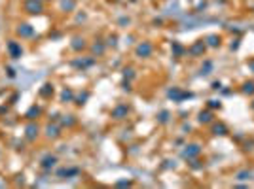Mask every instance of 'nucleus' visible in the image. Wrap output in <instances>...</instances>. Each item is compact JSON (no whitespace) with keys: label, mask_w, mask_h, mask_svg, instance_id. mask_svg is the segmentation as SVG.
<instances>
[{"label":"nucleus","mask_w":254,"mask_h":189,"mask_svg":"<svg viewBox=\"0 0 254 189\" xmlns=\"http://www.w3.org/2000/svg\"><path fill=\"white\" fill-rule=\"evenodd\" d=\"M237 178H239V180H248V178H250V172H239Z\"/></svg>","instance_id":"obj_22"},{"label":"nucleus","mask_w":254,"mask_h":189,"mask_svg":"<svg viewBox=\"0 0 254 189\" xmlns=\"http://www.w3.org/2000/svg\"><path fill=\"white\" fill-rule=\"evenodd\" d=\"M150 53H152V46L148 42H142L140 46L137 47V55H140V57H148Z\"/></svg>","instance_id":"obj_4"},{"label":"nucleus","mask_w":254,"mask_h":189,"mask_svg":"<svg viewBox=\"0 0 254 189\" xmlns=\"http://www.w3.org/2000/svg\"><path fill=\"white\" fill-rule=\"evenodd\" d=\"M93 64V59H89V61H76L74 62V66H80V68H87V66H91Z\"/></svg>","instance_id":"obj_14"},{"label":"nucleus","mask_w":254,"mask_h":189,"mask_svg":"<svg viewBox=\"0 0 254 189\" xmlns=\"http://www.w3.org/2000/svg\"><path fill=\"white\" fill-rule=\"evenodd\" d=\"M36 115H40V108H38V106H32L29 112H27V117H29V119H34Z\"/></svg>","instance_id":"obj_12"},{"label":"nucleus","mask_w":254,"mask_h":189,"mask_svg":"<svg viewBox=\"0 0 254 189\" xmlns=\"http://www.w3.org/2000/svg\"><path fill=\"white\" fill-rule=\"evenodd\" d=\"M220 43V38L218 36H209V46H213V47H216Z\"/></svg>","instance_id":"obj_17"},{"label":"nucleus","mask_w":254,"mask_h":189,"mask_svg":"<svg viewBox=\"0 0 254 189\" xmlns=\"http://www.w3.org/2000/svg\"><path fill=\"white\" fill-rule=\"evenodd\" d=\"M25 9L29 13L36 15V13L42 12V2H40V0H27V2H25Z\"/></svg>","instance_id":"obj_1"},{"label":"nucleus","mask_w":254,"mask_h":189,"mask_svg":"<svg viewBox=\"0 0 254 189\" xmlns=\"http://www.w3.org/2000/svg\"><path fill=\"white\" fill-rule=\"evenodd\" d=\"M36 134H38V127H36V125H29V127H27V138H29V140H34Z\"/></svg>","instance_id":"obj_7"},{"label":"nucleus","mask_w":254,"mask_h":189,"mask_svg":"<svg viewBox=\"0 0 254 189\" xmlns=\"http://www.w3.org/2000/svg\"><path fill=\"white\" fill-rule=\"evenodd\" d=\"M61 98H63L64 102H67V100H72V91H68V89H64V91H63V95H61Z\"/></svg>","instance_id":"obj_16"},{"label":"nucleus","mask_w":254,"mask_h":189,"mask_svg":"<svg viewBox=\"0 0 254 189\" xmlns=\"http://www.w3.org/2000/svg\"><path fill=\"white\" fill-rule=\"evenodd\" d=\"M87 98V93H84V95H80L78 98H76V100H78V104H84V100Z\"/></svg>","instance_id":"obj_27"},{"label":"nucleus","mask_w":254,"mask_h":189,"mask_svg":"<svg viewBox=\"0 0 254 189\" xmlns=\"http://www.w3.org/2000/svg\"><path fill=\"white\" fill-rule=\"evenodd\" d=\"M17 34L23 36V38H29V36L34 34V30H32L30 25H19V27H17Z\"/></svg>","instance_id":"obj_3"},{"label":"nucleus","mask_w":254,"mask_h":189,"mask_svg":"<svg viewBox=\"0 0 254 189\" xmlns=\"http://www.w3.org/2000/svg\"><path fill=\"white\" fill-rule=\"evenodd\" d=\"M78 174V168H68V170H59V176H76Z\"/></svg>","instance_id":"obj_13"},{"label":"nucleus","mask_w":254,"mask_h":189,"mask_svg":"<svg viewBox=\"0 0 254 189\" xmlns=\"http://www.w3.org/2000/svg\"><path fill=\"white\" fill-rule=\"evenodd\" d=\"M51 93H53V85H49V83L40 89V96H49Z\"/></svg>","instance_id":"obj_10"},{"label":"nucleus","mask_w":254,"mask_h":189,"mask_svg":"<svg viewBox=\"0 0 254 189\" xmlns=\"http://www.w3.org/2000/svg\"><path fill=\"white\" fill-rule=\"evenodd\" d=\"M211 68H213V64H211V62H205V66L201 68V72H203V74H209V70H211Z\"/></svg>","instance_id":"obj_23"},{"label":"nucleus","mask_w":254,"mask_h":189,"mask_svg":"<svg viewBox=\"0 0 254 189\" xmlns=\"http://www.w3.org/2000/svg\"><path fill=\"white\" fill-rule=\"evenodd\" d=\"M203 49H205V43H203V42H197L195 46L190 49V53H192V55H199V53H203Z\"/></svg>","instance_id":"obj_9"},{"label":"nucleus","mask_w":254,"mask_h":189,"mask_svg":"<svg viewBox=\"0 0 254 189\" xmlns=\"http://www.w3.org/2000/svg\"><path fill=\"white\" fill-rule=\"evenodd\" d=\"M63 8H64V9H67V8L72 9V8H74V2H67V0H64V2H63Z\"/></svg>","instance_id":"obj_26"},{"label":"nucleus","mask_w":254,"mask_h":189,"mask_svg":"<svg viewBox=\"0 0 254 189\" xmlns=\"http://www.w3.org/2000/svg\"><path fill=\"white\" fill-rule=\"evenodd\" d=\"M93 51H95V53H99V55H101V53L104 51V47L101 46V43H99V46H97V43H95V46H93Z\"/></svg>","instance_id":"obj_24"},{"label":"nucleus","mask_w":254,"mask_h":189,"mask_svg":"<svg viewBox=\"0 0 254 189\" xmlns=\"http://www.w3.org/2000/svg\"><path fill=\"white\" fill-rule=\"evenodd\" d=\"M74 123V119L70 117V119H63V125H72Z\"/></svg>","instance_id":"obj_28"},{"label":"nucleus","mask_w":254,"mask_h":189,"mask_svg":"<svg viewBox=\"0 0 254 189\" xmlns=\"http://www.w3.org/2000/svg\"><path fill=\"white\" fill-rule=\"evenodd\" d=\"M46 130H48V136H51V138L59 136V127H57V125H49Z\"/></svg>","instance_id":"obj_11"},{"label":"nucleus","mask_w":254,"mask_h":189,"mask_svg":"<svg viewBox=\"0 0 254 189\" xmlns=\"http://www.w3.org/2000/svg\"><path fill=\"white\" fill-rule=\"evenodd\" d=\"M84 46H85V43H84V40H80V38H76L74 43H72V47H74V49H82Z\"/></svg>","instance_id":"obj_18"},{"label":"nucleus","mask_w":254,"mask_h":189,"mask_svg":"<svg viewBox=\"0 0 254 189\" xmlns=\"http://www.w3.org/2000/svg\"><path fill=\"white\" fill-rule=\"evenodd\" d=\"M250 68H252V70H254V62H250Z\"/></svg>","instance_id":"obj_30"},{"label":"nucleus","mask_w":254,"mask_h":189,"mask_svg":"<svg viewBox=\"0 0 254 189\" xmlns=\"http://www.w3.org/2000/svg\"><path fill=\"white\" fill-rule=\"evenodd\" d=\"M173 51H174L176 55H182V53H184V49H182V46H178V43H173Z\"/></svg>","instance_id":"obj_21"},{"label":"nucleus","mask_w":254,"mask_h":189,"mask_svg":"<svg viewBox=\"0 0 254 189\" xmlns=\"http://www.w3.org/2000/svg\"><path fill=\"white\" fill-rule=\"evenodd\" d=\"M197 153H199V146H195V144H193V146H188L182 155H184V157H195Z\"/></svg>","instance_id":"obj_5"},{"label":"nucleus","mask_w":254,"mask_h":189,"mask_svg":"<svg viewBox=\"0 0 254 189\" xmlns=\"http://www.w3.org/2000/svg\"><path fill=\"white\" fill-rule=\"evenodd\" d=\"M199 121H201V123H209V121H211V114H209V112H201L199 114Z\"/></svg>","instance_id":"obj_15"},{"label":"nucleus","mask_w":254,"mask_h":189,"mask_svg":"<svg viewBox=\"0 0 254 189\" xmlns=\"http://www.w3.org/2000/svg\"><path fill=\"white\" fill-rule=\"evenodd\" d=\"M243 91H245V93H248V95H252V93H254V83H245V87H243Z\"/></svg>","instance_id":"obj_20"},{"label":"nucleus","mask_w":254,"mask_h":189,"mask_svg":"<svg viewBox=\"0 0 254 189\" xmlns=\"http://www.w3.org/2000/svg\"><path fill=\"white\" fill-rule=\"evenodd\" d=\"M8 49H10V55H12L14 59H19L21 53H23V49H21V46H19L17 42H10V43H8Z\"/></svg>","instance_id":"obj_2"},{"label":"nucleus","mask_w":254,"mask_h":189,"mask_svg":"<svg viewBox=\"0 0 254 189\" xmlns=\"http://www.w3.org/2000/svg\"><path fill=\"white\" fill-rule=\"evenodd\" d=\"M53 164H55V157H53V155H46V157L42 159V166H44V168H51Z\"/></svg>","instance_id":"obj_8"},{"label":"nucleus","mask_w":254,"mask_h":189,"mask_svg":"<svg viewBox=\"0 0 254 189\" xmlns=\"http://www.w3.org/2000/svg\"><path fill=\"white\" fill-rule=\"evenodd\" d=\"M123 115H127V106H118L112 112V117H116V119H121Z\"/></svg>","instance_id":"obj_6"},{"label":"nucleus","mask_w":254,"mask_h":189,"mask_svg":"<svg viewBox=\"0 0 254 189\" xmlns=\"http://www.w3.org/2000/svg\"><path fill=\"white\" fill-rule=\"evenodd\" d=\"M167 119H169V114H167V112H161V114H159V121H161V123H165Z\"/></svg>","instance_id":"obj_25"},{"label":"nucleus","mask_w":254,"mask_h":189,"mask_svg":"<svg viewBox=\"0 0 254 189\" xmlns=\"http://www.w3.org/2000/svg\"><path fill=\"white\" fill-rule=\"evenodd\" d=\"M214 134H226V127L224 125H214Z\"/></svg>","instance_id":"obj_19"},{"label":"nucleus","mask_w":254,"mask_h":189,"mask_svg":"<svg viewBox=\"0 0 254 189\" xmlns=\"http://www.w3.org/2000/svg\"><path fill=\"white\" fill-rule=\"evenodd\" d=\"M216 106H220V104H218L216 100H211V108H216Z\"/></svg>","instance_id":"obj_29"}]
</instances>
